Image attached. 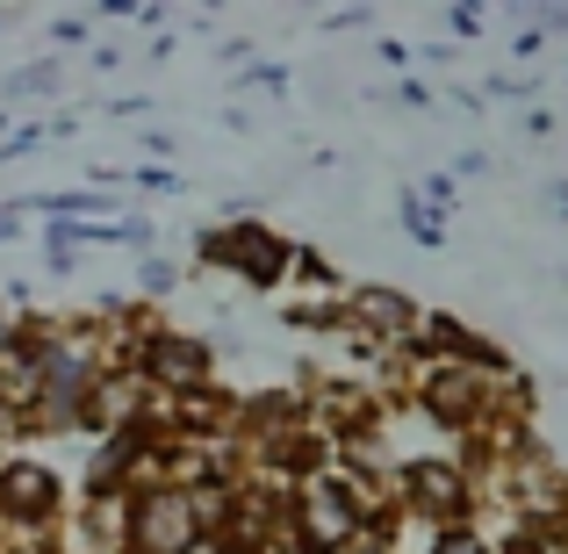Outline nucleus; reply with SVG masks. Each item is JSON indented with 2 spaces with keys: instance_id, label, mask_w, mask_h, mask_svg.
Wrapping results in <instances>:
<instances>
[{
  "instance_id": "5",
  "label": "nucleus",
  "mask_w": 568,
  "mask_h": 554,
  "mask_svg": "<svg viewBox=\"0 0 568 554\" xmlns=\"http://www.w3.org/2000/svg\"><path fill=\"white\" fill-rule=\"evenodd\" d=\"M361 318L382 324V332H410V303H403V295H388V289H367L361 295Z\"/></svg>"
},
{
  "instance_id": "4",
  "label": "nucleus",
  "mask_w": 568,
  "mask_h": 554,
  "mask_svg": "<svg viewBox=\"0 0 568 554\" xmlns=\"http://www.w3.org/2000/svg\"><path fill=\"white\" fill-rule=\"evenodd\" d=\"M0 504H8V512H43V504H51V483H43V469H8L0 475Z\"/></svg>"
},
{
  "instance_id": "3",
  "label": "nucleus",
  "mask_w": 568,
  "mask_h": 554,
  "mask_svg": "<svg viewBox=\"0 0 568 554\" xmlns=\"http://www.w3.org/2000/svg\"><path fill=\"white\" fill-rule=\"evenodd\" d=\"M138 533H144V554H181L187 547V533H194V518H187V504L181 497H144V512H138Z\"/></svg>"
},
{
  "instance_id": "1",
  "label": "nucleus",
  "mask_w": 568,
  "mask_h": 554,
  "mask_svg": "<svg viewBox=\"0 0 568 554\" xmlns=\"http://www.w3.org/2000/svg\"><path fill=\"white\" fill-rule=\"evenodd\" d=\"M425 403H432V417H446V425H468V417H483V411H489V367L446 361L439 374H432Z\"/></svg>"
},
{
  "instance_id": "6",
  "label": "nucleus",
  "mask_w": 568,
  "mask_h": 554,
  "mask_svg": "<svg viewBox=\"0 0 568 554\" xmlns=\"http://www.w3.org/2000/svg\"><path fill=\"white\" fill-rule=\"evenodd\" d=\"M159 374L166 382H194L202 374V346L194 339H159Z\"/></svg>"
},
{
  "instance_id": "9",
  "label": "nucleus",
  "mask_w": 568,
  "mask_h": 554,
  "mask_svg": "<svg viewBox=\"0 0 568 554\" xmlns=\"http://www.w3.org/2000/svg\"><path fill=\"white\" fill-rule=\"evenodd\" d=\"M338 554H388L382 541H353V547H338Z\"/></svg>"
},
{
  "instance_id": "2",
  "label": "nucleus",
  "mask_w": 568,
  "mask_h": 554,
  "mask_svg": "<svg viewBox=\"0 0 568 554\" xmlns=\"http://www.w3.org/2000/svg\"><path fill=\"white\" fill-rule=\"evenodd\" d=\"M410 504L425 518H460L468 512V483H460V469H446V461H425V469H410Z\"/></svg>"
},
{
  "instance_id": "7",
  "label": "nucleus",
  "mask_w": 568,
  "mask_h": 554,
  "mask_svg": "<svg viewBox=\"0 0 568 554\" xmlns=\"http://www.w3.org/2000/svg\"><path fill=\"white\" fill-rule=\"evenodd\" d=\"M432 554H489V541H483V533H468V526H446Z\"/></svg>"
},
{
  "instance_id": "8",
  "label": "nucleus",
  "mask_w": 568,
  "mask_h": 554,
  "mask_svg": "<svg viewBox=\"0 0 568 554\" xmlns=\"http://www.w3.org/2000/svg\"><path fill=\"white\" fill-rule=\"evenodd\" d=\"M245 245H252V238H237V245H231V238H223L216 252H245ZM252 274H274V252H252Z\"/></svg>"
}]
</instances>
